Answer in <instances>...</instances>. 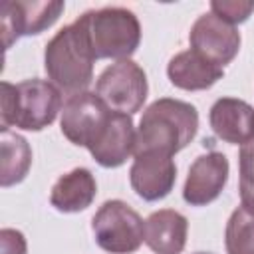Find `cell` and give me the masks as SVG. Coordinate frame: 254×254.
I'll return each instance as SVG.
<instances>
[{"mask_svg":"<svg viewBox=\"0 0 254 254\" xmlns=\"http://www.w3.org/2000/svg\"><path fill=\"white\" fill-rule=\"evenodd\" d=\"M196 131L198 111L194 105L173 97H161L143 111L135 153L159 151L175 155L194 139Z\"/></svg>","mask_w":254,"mask_h":254,"instance_id":"6da1fadb","label":"cell"},{"mask_svg":"<svg viewBox=\"0 0 254 254\" xmlns=\"http://www.w3.org/2000/svg\"><path fill=\"white\" fill-rule=\"evenodd\" d=\"M93 54L87 44L81 24L75 20L64 26L48 44L44 52V67L52 83L65 95L87 91L93 79Z\"/></svg>","mask_w":254,"mask_h":254,"instance_id":"7a4b0ae2","label":"cell"},{"mask_svg":"<svg viewBox=\"0 0 254 254\" xmlns=\"http://www.w3.org/2000/svg\"><path fill=\"white\" fill-rule=\"evenodd\" d=\"M64 109L62 91L46 79L2 81V131L10 125L26 131H42Z\"/></svg>","mask_w":254,"mask_h":254,"instance_id":"3957f363","label":"cell"},{"mask_svg":"<svg viewBox=\"0 0 254 254\" xmlns=\"http://www.w3.org/2000/svg\"><path fill=\"white\" fill-rule=\"evenodd\" d=\"M95 60H129L141 44L137 16L119 6L87 10L77 18Z\"/></svg>","mask_w":254,"mask_h":254,"instance_id":"277c9868","label":"cell"},{"mask_svg":"<svg viewBox=\"0 0 254 254\" xmlns=\"http://www.w3.org/2000/svg\"><path fill=\"white\" fill-rule=\"evenodd\" d=\"M95 242L109 254H133L145 242V222L127 202L105 200L91 220Z\"/></svg>","mask_w":254,"mask_h":254,"instance_id":"5b68a950","label":"cell"},{"mask_svg":"<svg viewBox=\"0 0 254 254\" xmlns=\"http://www.w3.org/2000/svg\"><path fill=\"white\" fill-rule=\"evenodd\" d=\"M147 75L133 60H119L105 67L95 83V93L111 111L133 115L147 99Z\"/></svg>","mask_w":254,"mask_h":254,"instance_id":"8992f818","label":"cell"},{"mask_svg":"<svg viewBox=\"0 0 254 254\" xmlns=\"http://www.w3.org/2000/svg\"><path fill=\"white\" fill-rule=\"evenodd\" d=\"M111 117V109L93 91H81L64 103L62 109V133L77 147H91Z\"/></svg>","mask_w":254,"mask_h":254,"instance_id":"52a82bcc","label":"cell"},{"mask_svg":"<svg viewBox=\"0 0 254 254\" xmlns=\"http://www.w3.org/2000/svg\"><path fill=\"white\" fill-rule=\"evenodd\" d=\"M64 2L8 0L0 6V24L4 48H10L22 36H36L50 28L64 12Z\"/></svg>","mask_w":254,"mask_h":254,"instance_id":"ba28073f","label":"cell"},{"mask_svg":"<svg viewBox=\"0 0 254 254\" xmlns=\"http://www.w3.org/2000/svg\"><path fill=\"white\" fill-rule=\"evenodd\" d=\"M189 42L190 50L198 52L208 62L224 67L236 58L240 50V32L232 24L208 12L196 18L190 28Z\"/></svg>","mask_w":254,"mask_h":254,"instance_id":"9c48e42d","label":"cell"},{"mask_svg":"<svg viewBox=\"0 0 254 254\" xmlns=\"http://www.w3.org/2000/svg\"><path fill=\"white\" fill-rule=\"evenodd\" d=\"M129 181L137 196L147 202L165 198L177 181V167L173 155L159 151L135 153V161L129 171Z\"/></svg>","mask_w":254,"mask_h":254,"instance_id":"30bf717a","label":"cell"},{"mask_svg":"<svg viewBox=\"0 0 254 254\" xmlns=\"http://www.w3.org/2000/svg\"><path fill=\"white\" fill-rule=\"evenodd\" d=\"M228 159L224 153L210 151L206 155H200L194 159V163L189 169L185 187H183V198L190 206H204L216 200L226 187L228 181Z\"/></svg>","mask_w":254,"mask_h":254,"instance_id":"8fae6325","label":"cell"},{"mask_svg":"<svg viewBox=\"0 0 254 254\" xmlns=\"http://www.w3.org/2000/svg\"><path fill=\"white\" fill-rule=\"evenodd\" d=\"M137 131L131 115L111 111V117L93 145L87 149L91 157L105 169L121 167L131 155H135Z\"/></svg>","mask_w":254,"mask_h":254,"instance_id":"7c38bea8","label":"cell"},{"mask_svg":"<svg viewBox=\"0 0 254 254\" xmlns=\"http://www.w3.org/2000/svg\"><path fill=\"white\" fill-rule=\"evenodd\" d=\"M214 135L230 145H244L254 139V107L236 97H220L208 113Z\"/></svg>","mask_w":254,"mask_h":254,"instance_id":"4fadbf2b","label":"cell"},{"mask_svg":"<svg viewBox=\"0 0 254 254\" xmlns=\"http://www.w3.org/2000/svg\"><path fill=\"white\" fill-rule=\"evenodd\" d=\"M169 81L185 91H200L212 87L224 75V67L208 62L194 50L179 52L167 65Z\"/></svg>","mask_w":254,"mask_h":254,"instance_id":"5bb4252c","label":"cell"},{"mask_svg":"<svg viewBox=\"0 0 254 254\" xmlns=\"http://www.w3.org/2000/svg\"><path fill=\"white\" fill-rule=\"evenodd\" d=\"M189 220L173 208L153 212L145 220V244L155 254H181L187 244Z\"/></svg>","mask_w":254,"mask_h":254,"instance_id":"9a60e30c","label":"cell"},{"mask_svg":"<svg viewBox=\"0 0 254 254\" xmlns=\"http://www.w3.org/2000/svg\"><path fill=\"white\" fill-rule=\"evenodd\" d=\"M97 194V183L89 169L77 167L62 175L50 192V202L60 212H81Z\"/></svg>","mask_w":254,"mask_h":254,"instance_id":"2e32d148","label":"cell"},{"mask_svg":"<svg viewBox=\"0 0 254 254\" xmlns=\"http://www.w3.org/2000/svg\"><path fill=\"white\" fill-rule=\"evenodd\" d=\"M0 147H2L0 185L6 189V187H12L24 181V177L28 175L30 165H32V149L22 135H16L10 131H2Z\"/></svg>","mask_w":254,"mask_h":254,"instance_id":"e0dca14e","label":"cell"},{"mask_svg":"<svg viewBox=\"0 0 254 254\" xmlns=\"http://www.w3.org/2000/svg\"><path fill=\"white\" fill-rule=\"evenodd\" d=\"M226 254H254V214L244 206L236 208L224 230Z\"/></svg>","mask_w":254,"mask_h":254,"instance_id":"ac0fdd59","label":"cell"},{"mask_svg":"<svg viewBox=\"0 0 254 254\" xmlns=\"http://www.w3.org/2000/svg\"><path fill=\"white\" fill-rule=\"evenodd\" d=\"M238 169H240V202L248 212L254 214V139H250L240 147Z\"/></svg>","mask_w":254,"mask_h":254,"instance_id":"d6986e66","label":"cell"},{"mask_svg":"<svg viewBox=\"0 0 254 254\" xmlns=\"http://www.w3.org/2000/svg\"><path fill=\"white\" fill-rule=\"evenodd\" d=\"M210 12L220 20L236 26L250 18L254 12V2H240V0H214L210 2Z\"/></svg>","mask_w":254,"mask_h":254,"instance_id":"ffe728a7","label":"cell"},{"mask_svg":"<svg viewBox=\"0 0 254 254\" xmlns=\"http://www.w3.org/2000/svg\"><path fill=\"white\" fill-rule=\"evenodd\" d=\"M0 254H26V238L20 230H0Z\"/></svg>","mask_w":254,"mask_h":254,"instance_id":"44dd1931","label":"cell"},{"mask_svg":"<svg viewBox=\"0 0 254 254\" xmlns=\"http://www.w3.org/2000/svg\"><path fill=\"white\" fill-rule=\"evenodd\" d=\"M196 254H210V252H196Z\"/></svg>","mask_w":254,"mask_h":254,"instance_id":"7402d4cb","label":"cell"}]
</instances>
